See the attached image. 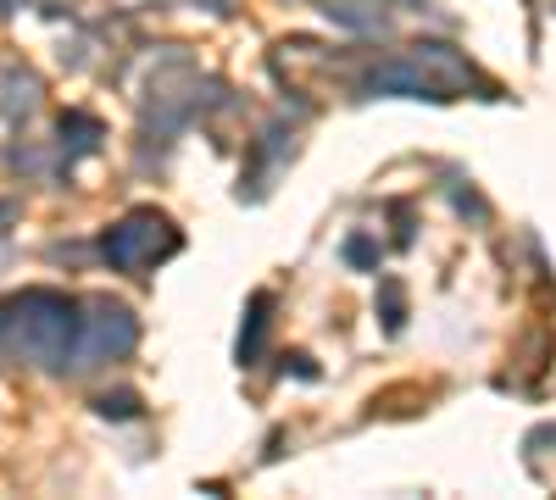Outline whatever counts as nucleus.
Masks as SVG:
<instances>
[{
    "label": "nucleus",
    "instance_id": "obj_1",
    "mask_svg": "<svg viewBox=\"0 0 556 500\" xmlns=\"http://www.w3.org/2000/svg\"><path fill=\"white\" fill-rule=\"evenodd\" d=\"M84 334L78 300L51 295V290H28L0 300V350L28 361V368H67L73 339Z\"/></svg>",
    "mask_w": 556,
    "mask_h": 500
},
{
    "label": "nucleus",
    "instance_id": "obj_2",
    "mask_svg": "<svg viewBox=\"0 0 556 500\" xmlns=\"http://www.w3.org/2000/svg\"><path fill=\"white\" fill-rule=\"evenodd\" d=\"M178 240H173V229H167V217H156V211H128L117 229L106 234V256L117 261V267H128V272H139V267H151L156 256H167Z\"/></svg>",
    "mask_w": 556,
    "mask_h": 500
}]
</instances>
